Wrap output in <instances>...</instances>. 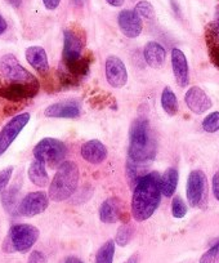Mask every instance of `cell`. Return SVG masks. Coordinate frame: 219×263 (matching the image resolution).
<instances>
[{"label": "cell", "mask_w": 219, "mask_h": 263, "mask_svg": "<svg viewBox=\"0 0 219 263\" xmlns=\"http://www.w3.org/2000/svg\"><path fill=\"white\" fill-rule=\"evenodd\" d=\"M160 176L156 172L146 173L135 182L132 196V216L137 222L152 217L161 201Z\"/></svg>", "instance_id": "cell-1"}, {"label": "cell", "mask_w": 219, "mask_h": 263, "mask_svg": "<svg viewBox=\"0 0 219 263\" xmlns=\"http://www.w3.org/2000/svg\"><path fill=\"white\" fill-rule=\"evenodd\" d=\"M129 163L145 165L150 164L156 156V142L150 123L146 118H137L129 132Z\"/></svg>", "instance_id": "cell-2"}, {"label": "cell", "mask_w": 219, "mask_h": 263, "mask_svg": "<svg viewBox=\"0 0 219 263\" xmlns=\"http://www.w3.org/2000/svg\"><path fill=\"white\" fill-rule=\"evenodd\" d=\"M83 50H84V43L79 35L70 29L65 30L64 53H62L65 67L62 71H66V77L70 78V80L84 77L89 69V62L83 55Z\"/></svg>", "instance_id": "cell-3"}, {"label": "cell", "mask_w": 219, "mask_h": 263, "mask_svg": "<svg viewBox=\"0 0 219 263\" xmlns=\"http://www.w3.org/2000/svg\"><path fill=\"white\" fill-rule=\"evenodd\" d=\"M80 172L79 166L74 161H64L57 169L49 184L48 197L49 200L61 203L67 200L75 194L79 184Z\"/></svg>", "instance_id": "cell-4"}, {"label": "cell", "mask_w": 219, "mask_h": 263, "mask_svg": "<svg viewBox=\"0 0 219 263\" xmlns=\"http://www.w3.org/2000/svg\"><path fill=\"white\" fill-rule=\"evenodd\" d=\"M67 155V147L57 138L47 137L37 142L34 147V158L49 165H61Z\"/></svg>", "instance_id": "cell-5"}, {"label": "cell", "mask_w": 219, "mask_h": 263, "mask_svg": "<svg viewBox=\"0 0 219 263\" xmlns=\"http://www.w3.org/2000/svg\"><path fill=\"white\" fill-rule=\"evenodd\" d=\"M40 231L34 224L17 223L9 230L8 241L12 249L18 253H27L39 239Z\"/></svg>", "instance_id": "cell-6"}, {"label": "cell", "mask_w": 219, "mask_h": 263, "mask_svg": "<svg viewBox=\"0 0 219 263\" xmlns=\"http://www.w3.org/2000/svg\"><path fill=\"white\" fill-rule=\"evenodd\" d=\"M0 70H2L4 77L11 80L12 83L39 85L36 78L31 72L27 71L13 54H6L2 57V60H0Z\"/></svg>", "instance_id": "cell-7"}, {"label": "cell", "mask_w": 219, "mask_h": 263, "mask_svg": "<svg viewBox=\"0 0 219 263\" xmlns=\"http://www.w3.org/2000/svg\"><path fill=\"white\" fill-rule=\"evenodd\" d=\"M30 118H31V115L29 112L18 114V115L13 116L3 126V129L0 130V156L4 155L7 150L11 147L12 143L22 132V129L29 124Z\"/></svg>", "instance_id": "cell-8"}, {"label": "cell", "mask_w": 219, "mask_h": 263, "mask_svg": "<svg viewBox=\"0 0 219 263\" xmlns=\"http://www.w3.org/2000/svg\"><path fill=\"white\" fill-rule=\"evenodd\" d=\"M49 197L43 191L29 192L17 205V212L22 217H35L47 211Z\"/></svg>", "instance_id": "cell-9"}, {"label": "cell", "mask_w": 219, "mask_h": 263, "mask_svg": "<svg viewBox=\"0 0 219 263\" xmlns=\"http://www.w3.org/2000/svg\"><path fill=\"white\" fill-rule=\"evenodd\" d=\"M206 183H208V179L203 171H192L188 176L186 196H187L188 204L192 208L200 206L203 204L204 199H205Z\"/></svg>", "instance_id": "cell-10"}, {"label": "cell", "mask_w": 219, "mask_h": 263, "mask_svg": "<svg viewBox=\"0 0 219 263\" xmlns=\"http://www.w3.org/2000/svg\"><path fill=\"white\" fill-rule=\"evenodd\" d=\"M106 80L112 88H123L128 83V71L124 62L116 55H108L105 62Z\"/></svg>", "instance_id": "cell-11"}, {"label": "cell", "mask_w": 219, "mask_h": 263, "mask_svg": "<svg viewBox=\"0 0 219 263\" xmlns=\"http://www.w3.org/2000/svg\"><path fill=\"white\" fill-rule=\"evenodd\" d=\"M117 24H119L120 31L129 39L140 36L143 29L142 18L138 16L137 12L130 11V9L120 12L117 16Z\"/></svg>", "instance_id": "cell-12"}, {"label": "cell", "mask_w": 219, "mask_h": 263, "mask_svg": "<svg viewBox=\"0 0 219 263\" xmlns=\"http://www.w3.org/2000/svg\"><path fill=\"white\" fill-rule=\"evenodd\" d=\"M80 112H82L80 103L74 100H67L48 106L44 111V115L47 118L54 119H74L77 118Z\"/></svg>", "instance_id": "cell-13"}, {"label": "cell", "mask_w": 219, "mask_h": 263, "mask_svg": "<svg viewBox=\"0 0 219 263\" xmlns=\"http://www.w3.org/2000/svg\"><path fill=\"white\" fill-rule=\"evenodd\" d=\"M185 102L187 107L196 115L206 112L211 108L213 102L210 97L200 87H191L185 95Z\"/></svg>", "instance_id": "cell-14"}, {"label": "cell", "mask_w": 219, "mask_h": 263, "mask_svg": "<svg viewBox=\"0 0 219 263\" xmlns=\"http://www.w3.org/2000/svg\"><path fill=\"white\" fill-rule=\"evenodd\" d=\"M172 67L177 84L182 88L187 87L190 83V67L186 54L178 48L172 49Z\"/></svg>", "instance_id": "cell-15"}, {"label": "cell", "mask_w": 219, "mask_h": 263, "mask_svg": "<svg viewBox=\"0 0 219 263\" xmlns=\"http://www.w3.org/2000/svg\"><path fill=\"white\" fill-rule=\"evenodd\" d=\"M107 147L98 140L87 141L80 147V155L90 164H101L107 158Z\"/></svg>", "instance_id": "cell-16"}, {"label": "cell", "mask_w": 219, "mask_h": 263, "mask_svg": "<svg viewBox=\"0 0 219 263\" xmlns=\"http://www.w3.org/2000/svg\"><path fill=\"white\" fill-rule=\"evenodd\" d=\"M123 214V203L119 197H108L99 208V219L106 224L116 223Z\"/></svg>", "instance_id": "cell-17"}, {"label": "cell", "mask_w": 219, "mask_h": 263, "mask_svg": "<svg viewBox=\"0 0 219 263\" xmlns=\"http://www.w3.org/2000/svg\"><path fill=\"white\" fill-rule=\"evenodd\" d=\"M143 57H145L146 63L152 69H160L165 62L167 58V52L165 48L157 42H148L143 49Z\"/></svg>", "instance_id": "cell-18"}, {"label": "cell", "mask_w": 219, "mask_h": 263, "mask_svg": "<svg viewBox=\"0 0 219 263\" xmlns=\"http://www.w3.org/2000/svg\"><path fill=\"white\" fill-rule=\"evenodd\" d=\"M25 57H26L27 62L30 63L32 69L36 70L37 72L45 74L49 70V62H48L47 52L43 47H29L25 52Z\"/></svg>", "instance_id": "cell-19"}, {"label": "cell", "mask_w": 219, "mask_h": 263, "mask_svg": "<svg viewBox=\"0 0 219 263\" xmlns=\"http://www.w3.org/2000/svg\"><path fill=\"white\" fill-rule=\"evenodd\" d=\"M39 90V85L34 84H18V83H12L9 87L2 90V96L8 100L18 101L25 100V98H31Z\"/></svg>", "instance_id": "cell-20"}, {"label": "cell", "mask_w": 219, "mask_h": 263, "mask_svg": "<svg viewBox=\"0 0 219 263\" xmlns=\"http://www.w3.org/2000/svg\"><path fill=\"white\" fill-rule=\"evenodd\" d=\"M205 40L211 62L219 70V29L215 22H213V24L206 27Z\"/></svg>", "instance_id": "cell-21"}, {"label": "cell", "mask_w": 219, "mask_h": 263, "mask_svg": "<svg viewBox=\"0 0 219 263\" xmlns=\"http://www.w3.org/2000/svg\"><path fill=\"white\" fill-rule=\"evenodd\" d=\"M27 176H29L31 183H34L37 187H45L49 183V176H48L47 169H45V164L36 160V159L30 164Z\"/></svg>", "instance_id": "cell-22"}, {"label": "cell", "mask_w": 219, "mask_h": 263, "mask_svg": "<svg viewBox=\"0 0 219 263\" xmlns=\"http://www.w3.org/2000/svg\"><path fill=\"white\" fill-rule=\"evenodd\" d=\"M178 179L180 174L175 168H169L165 171V173L160 177L161 194L167 197H172L175 194V190L178 186Z\"/></svg>", "instance_id": "cell-23"}, {"label": "cell", "mask_w": 219, "mask_h": 263, "mask_svg": "<svg viewBox=\"0 0 219 263\" xmlns=\"http://www.w3.org/2000/svg\"><path fill=\"white\" fill-rule=\"evenodd\" d=\"M161 107H163V110L165 111L168 115L170 116L177 115L180 105H178L177 96L174 95L172 88L169 87L164 88L163 93H161Z\"/></svg>", "instance_id": "cell-24"}, {"label": "cell", "mask_w": 219, "mask_h": 263, "mask_svg": "<svg viewBox=\"0 0 219 263\" xmlns=\"http://www.w3.org/2000/svg\"><path fill=\"white\" fill-rule=\"evenodd\" d=\"M115 249H116V245H115L114 240H108V241H106L97 252V255H95V263L114 262Z\"/></svg>", "instance_id": "cell-25"}, {"label": "cell", "mask_w": 219, "mask_h": 263, "mask_svg": "<svg viewBox=\"0 0 219 263\" xmlns=\"http://www.w3.org/2000/svg\"><path fill=\"white\" fill-rule=\"evenodd\" d=\"M19 187L12 186L11 189L2 192V203H3L4 209L9 213H13L14 209H17V197H18Z\"/></svg>", "instance_id": "cell-26"}, {"label": "cell", "mask_w": 219, "mask_h": 263, "mask_svg": "<svg viewBox=\"0 0 219 263\" xmlns=\"http://www.w3.org/2000/svg\"><path fill=\"white\" fill-rule=\"evenodd\" d=\"M133 236V227L132 224L125 223L117 229L116 237H115V244H117L119 247H125L128 242L130 241Z\"/></svg>", "instance_id": "cell-27"}, {"label": "cell", "mask_w": 219, "mask_h": 263, "mask_svg": "<svg viewBox=\"0 0 219 263\" xmlns=\"http://www.w3.org/2000/svg\"><path fill=\"white\" fill-rule=\"evenodd\" d=\"M203 129L206 133H215L219 130V111H214L204 119Z\"/></svg>", "instance_id": "cell-28"}, {"label": "cell", "mask_w": 219, "mask_h": 263, "mask_svg": "<svg viewBox=\"0 0 219 263\" xmlns=\"http://www.w3.org/2000/svg\"><path fill=\"white\" fill-rule=\"evenodd\" d=\"M135 12L138 13V16L141 18H146V20H153L155 18V9H153L152 4L150 2H146V0H142L140 3L135 6Z\"/></svg>", "instance_id": "cell-29"}, {"label": "cell", "mask_w": 219, "mask_h": 263, "mask_svg": "<svg viewBox=\"0 0 219 263\" xmlns=\"http://www.w3.org/2000/svg\"><path fill=\"white\" fill-rule=\"evenodd\" d=\"M172 214L174 218H183L187 214V205L181 196H175L172 201Z\"/></svg>", "instance_id": "cell-30"}, {"label": "cell", "mask_w": 219, "mask_h": 263, "mask_svg": "<svg viewBox=\"0 0 219 263\" xmlns=\"http://www.w3.org/2000/svg\"><path fill=\"white\" fill-rule=\"evenodd\" d=\"M200 263H219V241L201 255Z\"/></svg>", "instance_id": "cell-31"}, {"label": "cell", "mask_w": 219, "mask_h": 263, "mask_svg": "<svg viewBox=\"0 0 219 263\" xmlns=\"http://www.w3.org/2000/svg\"><path fill=\"white\" fill-rule=\"evenodd\" d=\"M13 166H7L6 169L0 171V194L6 191L7 186H8L9 181H11L12 176H13Z\"/></svg>", "instance_id": "cell-32"}, {"label": "cell", "mask_w": 219, "mask_h": 263, "mask_svg": "<svg viewBox=\"0 0 219 263\" xmlns=\"http://www.w3.org/2000/svg\"><path fill=\"white\" fill-rule=\"evenodd\" d=\"M27 263H47V257H45L44 253H42L40 250H34V252L30 254Z\"/></svg>", "instance_id": "cell-33"}, {"label": "cell", "mask_w": 219, "mask_h": 263, "mask_svg": "<svg viewBox=\"0 0 219 263\" xmlns=\"http://www.w3.org/2000/svg\"><path fill=\"white\" fill-rule=\"evenodd\" d=\"M211 187H213L214 197L219 201V171L213 176V181H211Z\"/></svg>", "instance_id": "cell-34"}, {"label": "cell", "mask_w": 219, "mask_h": 263, "mask_svg": "<svg viewBox=\"0 0 219 263\" xmlns=\"http://www.w3.org/2000/svg\"><path fill=\"white\" fill-rule=\"evenodd\" d=\"M59 3H61V0H43V4H44V7L48 11H54V9H57Z\"/></svg>", "instance_id": "cell-35"}, {"label": "cell", "mask_w": 219, "mask_h": 263, "mask_svg": "<svg viewBox=\"0 0 219 263\" xmlns=\"http://www.w3.org/2000/svg\"><path fill=\"white\" fill-rule=\"evenodd\" d=\"M7 27H8V24H7L6 18H4V17L2 16V14H0V35L6 32Z\"/></svg>", "instance_id": "cell-36"}, {"label": "cell", "mask_w": 219, "mask_h": 263, "mask_svg": "<svg viewBox=\"0 0 219 263\" xmlns=\"http://www.w3.org/2000/svg\"><path fill=\"white\" fill-rule=\"evenodd\" d=\"M110 6L112 7H116V8H119V7H122L123 4H124L125 0H106Z\"/></svg>", "instance_id": "cell-37"}, {"label": "cell", "mask_w": 219, "mask_h": 263, "mask_svg": "<svg viewBox=\"0 0 219 263\" xmlns=\"http://www.w3.org/2000/svg\"><path fill=\"white\" fill-rule=\"evenodd\" d=\"M65 263H84L83 262L80 258H76V257H69L66 260H65Z\"/></svg>", "instance_id": "cell-38"}, {"label": "cell", "mask_w": 219, "mask_h": 263, "mask_svg": "<svg viewBox=\"0 0 219 263\" xmlns=\"http://www.w3.org/2000/svg\"><path fill=\"white\" fill-rule=\"evenodd\" d=\"M215 25L218 26V29H219V6H218V9H216V22H215Z\"/></svg>", "instance_id": "cell-39"}, {"label": "cell", "mask_w": 219, "mask_h": 263, "mask_svg": "<svg viewBox=\"0 0 219 263\" xmlns=\"http://www.w3.org/2000/svg\"><path fill=\"white\" fill-rule=\"evenodd\" d=\"M125 263H135V260L132 258V259H129V260H128V262H125Z\"/></svg>", "instance_id": "cell-40"}]
</instances>
